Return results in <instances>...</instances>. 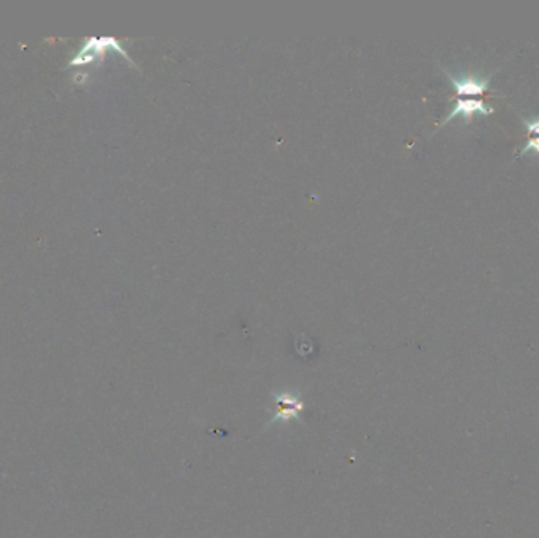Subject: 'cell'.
<instances>
[{
  "label": "cell",
  "mask_w": 539,
  "mask_h": 538,
  "mask_svg": "<svg viewBox=\"0 0 539 538\" xmlns=\"http://www.w3.org/2000/svg\"><path fill=\"white\" fill-rule=\"evenodd\" d=\"M273 403H275V414L270 419L267 428L276 425V423L289 425L294 420L301 422L304 403L296 391H278V394L273 395Z\"/></svg>",
  "instance_id": "6da1fadb"
},
{
  "label": "cell",
  "mask_w": 539,
  "mask_h": 538,
  "mask_svg": "<svg viewBox=\"0 0 539 538\" xmlns=\"http://www.w3.org/2000/svg\"><path fill=\"white\" fill-rule=\"evenodd\" d=\"M493 109L492 107H487L484 105V101L481 100H458V103L454 105V107L451 109V112L448 114L446 119L443 120V122L440 123L439 128H442L443 125L448 123L449 120L454 119V117H464V119H470L473 114H483V116H489V114L492 112Z\"/></svg>",
  "instance_id": "7a4b0ae2"
},
{
  "label": "cell",
  "mask_w": 539,
  "mask_h": 538,
  "mask_svg": "<svg viewBox=\"0 0 539 538\" xmlns=\"http://www.w3.org/2000/svg\"><path fill=\"white\" fill-rule=\"evenodd\" d=\"M445 74L460 97H464V95H481L487 90V86H489V79H470V78L459 79L446 72Z\"/></svg>",
  "instance_id": "3957f363"
},
{
  "label": "cell",
  "mask_w": 539,
  "mask_h": 538,
  "mask_svg": "<svg viewBox=\"0 0 539 538\" xmlns=\"http://www.w3.org/2000/svg\"><path fill=\"white\" fill-rule=\"evenodd\" d=\"M528 150H531V152H539V136L535 137V139H530V141L527 142V145H525V147L522 149L521 154H519L517 156H521V155H524V154H527Z\"/></svg>",
  "instance_id": "277c9868"
},
{
  "label": "cell",
  "mask_w": 539,
  "mask_h": 538,
  "mask_svg": "<svg viewBox=\"0 0 539 538\" xmlns=\"http://www.w3.org/2000/svg\"><path fill=\"white\" fill-rule=\"evenodd\" d=\"M525 125H527L528 133H535V135H539V120H533V122H528V120H525Z\"/></svg>",
  "instance_id": "5b68a950"
}]
</instances>
